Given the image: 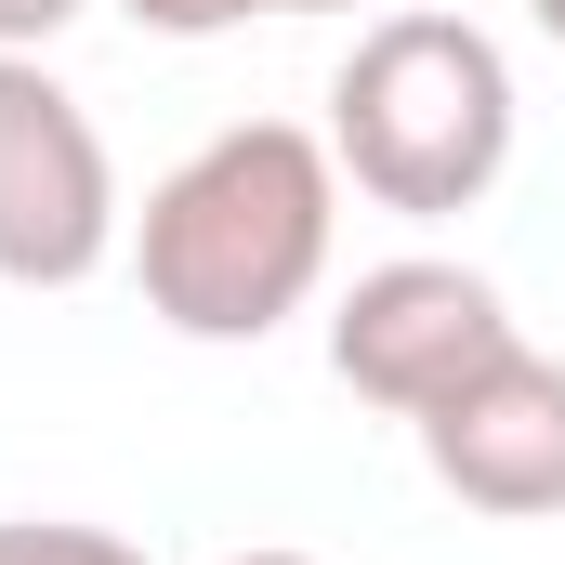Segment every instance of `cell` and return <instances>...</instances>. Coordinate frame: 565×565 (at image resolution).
Wrapping results in <instances>:
<instances>
[{
	"label": "cell",
	"mask_w": 565,
	"mask_h": 565,
	"mask_svg": "<svg viewBox=\"0 0 565 565\" xmlns=\"http://www.w3.org/2000/svg\"><path fill=\"white\" fill-rule=\"evenodd\" d=\"M342 250V158L302 119H237L198 158H171L132 211V277L145 316L184 342H277L329 289Z\"/></svg>",
	"instance_id": "obj_1"
},
{
	"label": "cell",
	"mask_w": 565,
	"mask_h": 565,
	"mask_svg": "<svg viewBox=\"0 0 565 565\" xmlns=\"http://www.w3.org/2000/svg\"><path fill=\"white\" fill-rule=\"evenodd\" d=\"M329 158L369 211L447 224L513 171V53L447 13V0H395L355 26V53L329 66Z\"/></svg>",
	"instance_id": "obj_2"
},
{
	"label": "cell",
	"mask_w": 565,
	"mask_h": 565,
	"mask_svg": "<svg viewBox=\"0 0 565 565\" xmlns=\"http://www.w3.org/2000/svg\"><path fill=\"white\" fill-rule=\"evenodd\" d=\"M526 329H513V302L500 277H473V264H447V250H395V264H369V277L329 302V382L355 395V408H382V422H434L473 369H500Z\"/></svg>",
	"instance_id": "obj_3"
},
{
	"label": "cell",
	"mask_w": 565,
	"mask_h": 565,
	"mask_svg": "<svg viewBox=\"0 0 565 565\" xmlns=\"http://www.w3.org/2000/svg\"><path fill=\"white\" fill-rule=\"evenodd\" d=\"M119 237L132 211H119V158L93 106L40 53H0V289H79L106 277Z\"/></svg>",
	"instance_id": "obj_4"
},
{
	"label": "cell",
	"mask_w": 565,
	"mask_h": 565,
	"mask_svg": "<svg viewBox=\"0 0 565 565\" xmlns=\"http://www.w3.org/2000/svg\"><path fill=\"white\" fill-rule=\"evenodd\" d=\"M408 434H422V473L460 513H487V526H553L565 513V355H540V342H513L500 369H473Z\"/></svg>",
	"instance_id": "obj_5"
},
{
	"label": "cell",
	"mask_w": 565,
	"mask_h": 565,
	"mask_svg": "<svg viewBox=\"0 0 565 565\" xmlns=\"http://www.w3.org/2000/svg\"><path fill=\"white\" fill-rule=\"evenodd\" d=\"M0 565H158L119 526H79V513H0Z\"/></svg>",
	"instance_id": "obj_6"
},
{
	"label": "cell",
	"mask_w": 565,
	"mask_h": 565,
	"mask_svg": "<svg viewBox=\"0 0 565 565\" xmlns=\"http://www.w3.org/2000/svg\"><path fill=\"white\" fill-rule=\"evenodd\" d=\"M145 40H224V26H250V13H289V0H119Z\"/></svg>",
	"instance_id": "obj_7"
},
{
	"label": "cell",
	"mask_w": 565,
	"mask_h": 565,
	"mask_svg": "<svg viewBox=\"0 0 565 565\" xmlns=\"http://www.w3.org/2000/svg\"><path fill=\"white\" fill-rule=\"evenodd\" d=\"M79 13H93V0H0V53H53Z\"/></svg>",
	"instance_id": "obj_8"
},
{
	"label": "cell",
	"mask_w": 565,
	"mask_h": 565,
	"mask_svg": "<svg viewBox=\"0 0 565 565\" xmlns=\"http://www.w3.org/2000/svg\"><path fill=\"white\" fill-rule=\"evenodd\" d=\"M526 26H540V40H553V53H565V0H526Z\"/></svg>",
	"instance_id": "obj_9"
},
{
	"label": "cell",
	"mask_w": 565,
	"mask_h": 565,
	"mask_svg": "<svg viewBox=\"0 0 565 565\" xmlns=\"http://www.w3.org/2000/svg\"><path fill=\"white\" fill-rule=\"evenodd\" d=\"M224 565H316V553H224Z\"/></svg>",
	"instance_id": "obj_10"
},
{
	"label": "cell",
	"mask_w": 565,
	"mask_h": 565,
	"mask_svg": "<svg viewBox=\"0 0 565 565\" xmlns=\"http://www.w3.org/2000/svg\"><path fill=\"white\" fill-rule=\"evenodd\" d=\"M289 13H355V0H289Z\"/></svg>",
	"instance_id": "obj_11"
}]
</instances>
